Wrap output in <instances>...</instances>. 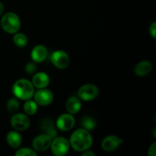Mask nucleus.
<instances>
[{
    "mask_svg": "<svg viewBox=\"0 0 156 156\" xmlns=\"http://www.w3.org/2000/svg\"><path fill=\"white\" fill-rule=\"evenodd\" d=\"M70 146L76 152H84L91 146L93 139L89 131L79 128L72 133L69 140Z\"/></svg>",
    "mask_w": 156,
    "mask_h": 156,
    "instance_id": "1",
    "label": "nucleus"
},
{
    "mask_svg": "<svg viewBox=\"0 0 156 156\" xmlns=\"http://www.w3.org/2000/svg\"><path fill=\"white\" fill-rule=\"evenodd\" d=\"M12 92L18 99L27 101L31 98L34 94V87L31 82L25 79L17 80L12 86Z\"/></svg>",
    "mask_w": 156,
    "mask_h": 156,
    "instance_id": "2",
    "label": "nucleus"
},
{
    "mask_svg": "<svg viewBox=\"0 0 156 156\" xmlns=\"http://www.w3.org/2000/svg\"><path fill=\"white\" fill-rule=\"evenodd\" d=\"M1 27L5 32L14 34L18 32L21 27V20L14 12H7L1 18Z\"/></svg>",
    "mask_w": 156,
    "mask_h": 156,
    "instance_id": "3",
    "label": "nucleus"
},
{
    "mask_svg": "<svg viewBox=\"0 0 156 156\" xmlns=\"http://www.w3.org/2000/svg\"><path fill=\"white\" fill-rule=\"evenodd\" d=\"M50 149L53 155L56 156L66 155L69 151L70 143L67 139L62 136H56L52 140Z\"/></svg>",
    "mask_w": 156,
    "mask_h": 156,
    "instance_id": "4",
    "label": "nucleus"
},
{
    "mask_svg": "<svg viewBox=\"0 0 156 156\" xmlns=\"http://www.w3.org/2000/svg\"><path fill=\"white\" fill-rule=\"evenodd\" d=\"M99 94L98 88L93 84H85L80 87L78 91V97L85 101H90L98 97Z\"/></svg>",
    "mask_w": 156,
    "mask_h": 156,
    "instance_id": "5",
    "label": "nucleus"
},
{
    "mask_svg": "<svg viewBox=\"0 0 156 156\" xmlns=\"http://www.w3.org/2000/svg\"><path fill=\"white\" fill-rule=\"evenodd\" d=\"M51 62L56 68L64 69L67 68L70 63V59L66 52L63 50H56L51 55Z\"/></svg>",
    "mask_w": 156,
    "mask_h": 156,
    "instance_id": "6",
    "label": "nucleus"
},
{
    "mask_svg": "<svg viewBox=\"0 0 156 156\" xmlns=\"http://www.w3.org/2000/svg\"><path fill=\"white\" fill-rule=\"evenodd\" d=\"M10 122L12 127L17 131L26 130L30 124V118L26 114H14Z\"/></svg>",
    "mask_w": 156,
    "mask_h": 156,
    "instance_id": "7",
    "label": "nucleus"
},
{
    "mask_svg": "<svg viewBox=\"0 0 156 156\" xmlns=\"http://www.w3.org/2000/svg\"><path fill=\"white\" fill-rule=\"evenodd\" d=\"M34 101L37 104V105L41 106H47L53 101V94L48 89L41 88L34 94Z\"/></svg>",
    "mask_w": 156,
    "mask_h": 156,
    "instance_id": "8",
    "label": "nucleus"
},
{
    "mask_svg": "<svg viewBox=\"0 0 156 156\" xmlns=\"http://www.w3.org/2000/svg\"><path fill=\"white\" fill-rule=\"evenodd\" d=\"M53 139L45 133L40 134L34 139L32 146L34 149L37 152H44L50 149Z\"/></svg>",
    "mask_w": 156,
    "mask_h": 156,
    "instance_id": "9",
    "label": "nucleus"
},
{
    "mask_svg": "<svg viewBox=\"0 0 156 156\" xmlns=\"http://www.w3.org/2000/svg\"><path fill=\"white\" fill-rule=\"evenodd\" d=\"M76 123V120L71 114H62L57 118L56 127L62 131H69L73 129Z\"/></svg>",
    "mask_w": 156,
    "mask_h": 156,
    "instance_id": "10",
    "label": "nucleus"
},
{
    "mask_svg": "<svg viewBox=\"0 0 156 156\" xmlns=\"http://www.w3.org/2000/svg\"><path fill=\"white\" fill-rule=\"evenodd\" d=\"M123 143V140L114 135L106 136L101 143V148L104 151L108 152H114Z\"/></svg>",
    "mask_w": 156,
    "mask_h": 156,
    "instance_id": "11",
    "label": "nucleus"
},
{
    "mask_svg": "<svg viewBox=\"0 0 156 156\" xmlns=\"http://www.w3.org/2000/svg\"><path fill=\"white\" fill-rule=\"evenodd\" d=\"M47 55H48V50L47 47L42 44H38L32 49L30 57L34 62L39 63L44 62L47 59Z\"/></svg>",
    "mask_w": 156,
    "mask_h": 156,
    "instance_id": "12",
    "label": "nucleus"
},
{
    "mask_svg": "<svg viewBox=\"0 0 156 156\" xmlns=\"http://www.w3.org/2000/svg\"><path fill=\"white\" fill-rule=\"evenodd\" d=\"M34 87L41 89V88H45L50 84V77L48 75L43 72L36 73L32 78L31 81Z\"/></svg>",
    "mask_w": 156,
    "mask_h": 156,
    "instance_id": "13",
    "label": "nucleus"
},
{
    "mask_svg": "<svg viewBox=\"0 0 156 156\" xmlns=\"http://www.w3.org/2000/svg\"><path fill=\"white\" fill-rule=\"evenodd\" d=\"M81 108H82L81 99L76 96L70 97L66 103V108L67 112L73 115L78 114L80 111Z\"/></svg>",
    "mask_w": 156,
    "mask_h": 156,
    "instance_id": "14",
    "label": "nucleus"
},
{
    "mask_svg": "<svg viewBox=\"0 0 156 156\" xmlns=\"http://www.w3.org/2000/svg\"><path fill=\"white\" fill-rule=\"evenodd\" d=\"M152 69V62L148 60H143L136 64L134 69L135 74L140 77L147 76L151 73Z\"/></svg>",
    "mask_w": 156,
    "mask_h": 156,
    "instance_id": "15",
    "label": "nucleus"
},
{
    "mask_svg": "<svg viewBox=\"0 0 156 156\" xmlns=\"http://www.w3.org/2000/svg\"><path fill=\"white\" fill-rule=\"evenodd\" d=\"M41 128L44 133L47 134L52 139L57 136V131L54 126V123L50 119H44L41 123Z\"/></svg>",
    "mask_w": 156,
    "mask_h": 156,
    "instance_id": "16",
    "label": "nucleus"
},
{
    "mask_svg": "<svg viewBox=\"0 0 156 156\" xmlns=\"http://www.w3.org/2000/svg\"><path fill=\"white\" fill-rule=\"evenodd\" d=\"M6 141L9 146L14 149L19 147L22 143V137L21 134L16 131H10L6 136Z\"/></svg>",
    "mask_w": 156,
    "mask_h": 156,
    "instance_id": "17",
    "label": "nucleus"
},
{
    "mask_svg": "<svg viewBox=\"0 0 156 156\" xmlns=\"http://www.w3.org/2000/svg\"><path fill=\"white\" fill-rule=\"evenodd\" d=\"M13 42L16 47H19V48H23L27 45L28 39L24 34L17 32V33L14 34Z\"/></svg>",
    "mask_w": 156,
    "mask_h": 156,
    "instance_id": "18",
    "label": "nucleus"
},
{
    "mask_svg": "<svg viewBox=\"0 0 156 156\" xmlns=\"http://www.w3.org/2000/svg\"><path fill=\"white\" fill-rule=\"evenodd\" d=\"M96 125H97L96 120L92 117L86 116L81 120V126H82L83 129L88 131L94 129L96 127Z\"/></svg>",
    "mask_w": 156,
    "mask_h": 156,
    "instance_id": "19",
    "label": "nucleus"
},
{
    "mask_svg": "<svg viewBox=\"0 0 156 156\" xmlns=\"http://www.w3.org/2000/svg\"><path fill=\"white\" fill-rule=\"evenodd\" d=\"M24 111L27 115H34L37 111V104L30 99L25 101V103L24 104Z\"/></svg>",
    "mask_w": 156,
    "mask_h": 156,
    "instance_id": "20",
    "label": "nucleus"
},
{
    "mask_svg": "<svg viewBox=\"0 0 156 156\" xmlns=\"http://www.w3.org/2000/svg\"><path fill=\"white\" fill-rule=\"evenodd\" d=\"M7 110L10 114H15L20 107V103L18 99L10 98L7 102Z\"/></svg>",
    "mask_w": 156,
    "mask_h": 156,
    "instance_id": "21",
    "label": "nucleus"
},
{
    "mask_svg": "<svg viewBox=\"0 0 156 156\" xmlns=\"http://www.w3.org/2000/svg\"><path fill=\"white\" fill-rule=\"evenodd\" d=\"M37 155L36 151L30 148H22L15 152L16 156H36Z\"/></svg>",
    "mask_w": 156,
    "mask_h": 156,
    "instance_id": "22",
    "label": "nucleus"
},
{
    "mask_svg": "<svg viewBox=\"0 0 156 156\" xmlns=\"http://www.w3.org/2000/svg\"><path fill=\"white\" fill-rule=\"evenodd\" d=\"M37 69V66L36 63L34 62H30L26 64L25 66V72L27 74L32 75L35 73Z\"/></svg>",
    "mask_w": 156,
    "mask_h": 156,
    "instance_id": "23",
    "label": "nucleus"
},
{
    "mask_svg": "<svg viewBox=\"0 0 156 156\" xmlns=\"http://www.w3.org/2000/svg\"><path fill=\"white\" fill-rule=\"evenodd\" d=\"M149 34H150L151 36L152 37V38L155 39L156 37V23L154 22L152 23V24L149 27Z\"/></svg>",
    "mask_w": 156,
    "mask_h": 156,
    "instance_id": "24",
    "label": "nucleus"
},
{
    "mask_svg": "<svg viewBox=\"0 0 156 156\" xmlns=\"http://www.w3.org/2000/svg\"><path fill=\"white\" fill-rule=\"evenodd\" d=\"M156 153V143H153L149 148L148 155L149 156H155Z\"/></svg>",
    "mask_w": 156,
    "mask_h": 156,
    "instance_id": "25",
    "label": "nucleus"
},
{
    "mask_svg": "<svg viewBox=\"0 0 156 156\" xmlns=\"http://www.w3.org/2000/svg\"><path fill=\"white\" fill-rule=\"evenodd\" d=\"M95 155V153L93 152L92 151H89V150H85L84 152H82V156H94Z\"/></svg>",
    "mask_w": 156,
    "mask_h": 156,
    "instance_id": "26",
    "label": "nucleus"
},
{
    "mask_svg": "<svg viewBox=\"0 0 156 156\" xmlns=\"http://www.w3.org/2000/svg\"><path fill=\"white\" fill-rule=\"evenodd\" d=\"M4 9H5L4 5L2 4V2H0V17L2 15L3 12H4Z\"/></svg>",
    "mask_w": 156,
    "mask_h": 156,
    "instance_id": "27",
    "label": "nucleus"
}]
</instances>
